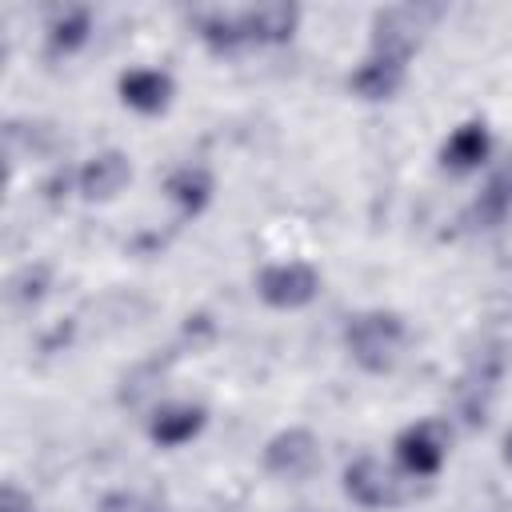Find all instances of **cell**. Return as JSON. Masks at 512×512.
Wrapping results in <instances>:
<instances>
[{"mask_svg": "<svg viewBox=\"0 0 512 512\" xmlns=\"http://www.w3.org/2000/svg\"><path fill=\"white\" fill-rule=\"evenodd\" d=\"M408 340V324L400 312L388 308H364L356 316H348L344 324V348L352 356V364H360L364 372H392L400 352Z\"/></svg>", "mask_w": 512, "mask_h": 512, "instance_id": "1", "label": "cell"}, {"mask_svg": "<svg viewBox=\"0 0 512 512\" xmlns=\"http://www.w3.org/2000/svg\"><path fill=\"white\" fill-rule=\"evenodd\" d=\"M256 296L276 312H300L320 296V272L308 260H276L256 272Z\"/></svg>", "mask_w": 512, "mask_h": 512, "instance_id": "2", "label": "cell"}, {"mask_svg": "<svg viewBox=\"0 0 512 512\" xmlns=\"http://www.w3.org/2000/svg\"><path fill=\"white\" fill-rule=\"evenodd\" d=\"M344 496L360 508L380 512V508H396L408 496V480L400 468H388L376 456H356L344 468Z\"/></svg>", "mask_w": 512, "mask_h": 512, "instance_id": "3", "label": "cell"}, {"mask_svg": "<svg viewBox=\"0 0 512 512\" xmlns=\"http://www.w3.org/2000/svg\"><path fill=\"white\" fill-rule=\"evenodd\" d=\"M392 452L408 480H432L448 460V428L440 420H416L396 436Z\"/></svg>", "mask_w": 512, "mask_h": 512, "instance_id": "4", "label": "cell"}, {"mask_svg": "<svg viewBox=\"0 0 512 512\" xmlns=\"http://www.w3.org/2000/svg\"><path fill=\"white\" fill-rule=\"evenodd\" d=\"M264 468L280 480H308L320 468V440L308 428H284L264 444Z\"/></svg>", "mask_w": 512, "mask_h": 512, "instance_id": "5", "label": "cell"}, {"mask_svg": "<svg viewBox=\"0 0 512 512\" xmlns=\"http://www.w3.org/2000/svg\"><path fill=\"white\" fill-rule=\"evenodd\" d=\"M404 76H408V56L372 48V52L348 72V92L360 96V100H368V104L392 100V96L404 88Z\"/></svg>", "mask_w": 512, "mask_h": 512, "instance_id": "6", "label": "cell"}, {"mask_svg": "<svg viewBox=\"0 0 512 512\" xmlns=\"http://www.w3.org/2000/svg\"><path fill=\"white\" fill-rule=\"evenodd\" d=\"M116 92H120V104H124V108H132V112H140V116H156V112H164V108L172 104L176 84H172V76H168L164 68L136 64V68L120 72Z\"/></svg>", "mask_w": 512, "mask_h": 512, "instance_id": "7", "label": "cell"}, {"mask_svg": "<svg viewBox=\"0 0 512 512\" xmlns=\"http://www.w3.org/2000/svg\"><path fill=\"white\" fill-rule=\"evenodd\" d=\"M208 424V408L192 400H168L148 416V440L156 448H184L192 444Z\"/></svg>", "mask_w": 512, "mask_h": 512, "instance_id": "8", "label": "cell"}, {"mask_svg": "<svg viewBox=\"0 0 512 512\" xmlns=\"http://www.w3.org/2000/svg\"><path fill=\"white\" fill-rule=\"evenodd\" d=\"M492 156V132L484 120H464L460 128L448 132V140L440 144V164L456 176L476 172L484 160Z\"/></svg>", "mask_w": 512, "mask_h": 512, "instance_id": "9", "label": "cell"}, {"mask_svg": "<svg viewBox=\"0 0 512 512\" xmlns=\"http://www.w3.org/2000/svg\"><path fill=\"white\" fill-rule=\"evenodd\" d=\"M300 12L292 4H256L240 12L244 44H288L296 36Z\"/></svg>", "mask_w": 512, "mask_h": 512, "instance_id": "10", "label": "cell"}, {"mask_svg": "<svg viewBox=\"0 0 512 512\" xmlns=\"http://www.w3.org/2000/svg\"><path fill=\"white\" fill-rule=\"evenodd\" d=\"M132 180V164L124 152H100L80 168V196L84 200H116Z\"/></svg>", "mask_w": 512, "mask_h": 512, "instance_id": "11", "label": "cell"}, {"mask_svg": "<svg viewBox=\"0 0 512 512\" xmlns=\"http://www.w3.org/2000/svg\"><path fill=\"white\" fill-rule=\"evenodd\" d=\"M212 172L204 168V164H180V168H172L168 172V180H164V192H168V200L184 212V216H200L204 208H208V200H212Z\"/></svg>", "mask_w": 512, "mask_h": 512, "instance_id": "12", "label": "cell"}, {"mask_svg": "<svg viewBox=\"0 0 512 512\" xmlns=\"http://www.w3.org/2000/svg\"><path fill=\"white\" fill-rule=\"evenodd\" d=\"M88 36H92V12L88 8H64L48 24V52L52 56H72L88 44Z\"/></svg>", "mask_w": 512, "mask_h": 512, "instance_id": "13", "label": "cell"}, {"mask_svg": "<svg viewBox=\"0 0 512 512\" xmlns=\"http://www.w3.org/2000/svg\"><path fill=\"white\" fill-rule=\"evenodd\" d=\"M508 212H512V172H500V176H492V180L484 184V192L472 200L468 220H472L476 228H496V224H504Z\"/></svg>", "mask_w": 512, "mask_h": 512, "instance_id": "14", "label": "cell"}, {"mask_svg": "<svg viewBox=\"0 0 512 512\" xmlns=\"http://www.w3.org/2000/svg\"><path fill=\"white\" fill-rule=\"evenodd\" d=\"M104 512H168V508H160V504H152V500H144L136 492H124V496L104 500Z\"/></svg>", "mask_w": 512, "mask_h": 512, "instance_id": "15", "label": "cell"}, {"mask_svg": "<svg viewBox=\"0 0 512 512\" xmlns=\"http://www.w3.org/2000/svg\"><path fill=\"white\" fill-rule=\"evenodd\" d=\"M0 512H36V508H32V496H24L16 484H4V492H0Z\"/></svg>", "mask_w": 512, "mask_h": 512, "instance_id": "16", "label": "cell"}, {"mask_svg": "<svg viewBox=\"0 0 512 512\" xmlns=\"http://www.w3.org/2000/svg\"><path fill=\"white\" fill-rule=\"evenodd\" d=\"M500 456H504V464L512 468V428H508V436H504V444H500Z\"/></svg>", "mask_w": 512, "mask_h": 512, "instance_id": "17", "label": "cell"}]
</instances>
